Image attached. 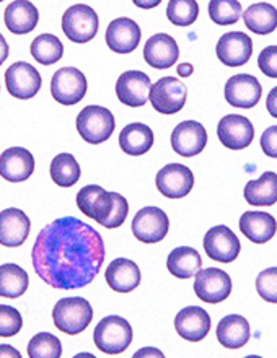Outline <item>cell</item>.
<instances>
[{"mask_svg": "<svg viewBox=\"0 0 277 358\" xmlns=\"http://www.w3.org/2000/svg\"><path fill=\"white\" fill-rule=\"evenodd\" d=\"M192 72H194V69H192L191 64L185 62V64H180V66H178V76L180 77H191Z\"/></svg>", "mask_w": 277, "mask_h": 358, "instance_id": "bcb514c9", "label": "cell"}, {"mask_svg": "<svg viewBox=\"0 0 277 358\" xmlns=\"http://www.w3.org/2000/svg\"><path fill=\"white\" fill-rule=\"evenodd\" d=\"M143 355H157V357H163V355L160 354V350H157V349H143V350H138L137 354H136V357H143Z\"/></svg>", "mask_w": 277, "mask_h": 358, "instance_id": "7dc6e473", "label": "cell"}, {"mask_svg": "<svg viewBox=\"0 0 277 358\" xmlns=\"http://www.w3.org/2000/svg\"><path fill=\"white\" fill-rule=\"evenodd\" d=\"M34 157L23 147L7 148L0 155V176L8 182H23L33 175Z\"/></svg>", "mask_w": 277, "mask_h": 358, "instance_id": "7402d4cb", "label": "cell"}, {"mask_svg": "<svg viewBox=\"0 0 277 358\" xmlns=\"http://www.w3.org/2000/svg\"><path fill=\"white\" fill-rule=\"evenodd\" d=\"M153 145V131L147 124L131 122L120 134L121 150L131 157H141Z\"/></svg>", "mask_w": 277, "mask_h": 358, "instance_id": "83f0119b", "label": "cell"}, {"mask_svg": "<svg viewBox=\"0 0 277 358\" xmlns=\"http://www.w3.org/2000/svg\"><path fill=\"white\" fill-rule=\"evenodd\" d=\"M194 293L197 298L211 305L227 300L232 293V278L227 272L215 267L201 268L196 273Z\"/></svg>", "mask_w": 277, "mask_h": 358, "instance_id": "30bf717a", "label": "cell"}, {"mask_svg": "<svg viewBox=\"0 0 277 358\" xmlns=\"http://www.w3.org/2000/svg\"><path fill=\"white\" fill-rule=\"evenodd\" d=\"M76 126L83 141L92 143V145H98L113 136L116 121L108 108L90 104L78 113Z\"/></svg>", "mask_w": 277, "mask_h": 358, "instance_id": "277c9868", "label": "cell"}, {"mask_svg": "<svg viewBox=\"0 0 277 358\" xmlns=\"http://www.w3.org/2000/svg\"><path fill=\"white\" fill-rule=\"evenodd\" d=\"M87 78L76 67H62L51 78V94L59 104L73 106L87 94Z\"/></svg>", "mask_w": 277, "mask_h": 358, "instance_id": "ba28073f", "label": "cell"}, {"mask_svg": "<svg viewBox=\"0 0 277 358\" xmlns=\"http://www.w3.org/2000/svg\"><path fill=\"white\" fill-rule=\"evenodd\" d=\"M157 189L168 199H181L194 187V175L181 163H170L163 166L157 175Z\"/></svg>", "mask_w": 277, "mask_h": 358, "instance_id": "5bb4252c", "label": "cell"}, {"mask_svg": "<svg viewBox=\"0 0 277 358\" xmlns=\"http://www.w3.org/2000/svg\"><path fill=\"white\" fill-rule=\"evenodd\" d=\"M106 282L118 293H129L141 285V268L134 261L118 257L106 268Z\"/></svg>", "mask_w": 277, "mask_h": 358, "instance_id": "d4e9b609", "label": "cell"}, {"mask_svg": "<svg viewBox=\"0 0 277 358\" xmlns=\"http://www.w3.org/2000/svg\"><path fill=\"white\" fill-rule=\"evenodd\" d=\"M77 207L83 215L100 223L108 230L120 228L129 215V203L118 192H108L98 184H88L77 194Z\"/></svg>", "mask_w": 277, "mask_h": 358, "instance_id": "7a4b0ae2", "label": "cell"}, {"mask_svg": "<svg viewBox=\"0 0 277 358\" xmlns=\"http://www.w3.org/2000/svg\"><path fill=\"white\" fill-rule=\"evenodd\" d=\"M170 230L168 215L158 207H143L132 220V233L141 243L153 245L165 240Z\"/></svg>", "mask_w": 277, "mask_h": 358, "instance_id": "9c48e42d", "label": "cell"}, {"mask_svg": "<svg viewBox=\"0 0 277 358\" xmlns=\"http://www.w3.org/2000/svg\"><path fill=\"white\" fill-rule=\"evenodd\" d=\"M217 137L230 150H243L255 138V127L248 117L240 114H229L217 124Z\"/></svg>", "mask_w": 277, "mask_h": 358, "instance_id": "7c38bea8", "label": "cell"}, {"mask_svg": "<svg viewBox=\"0 0 277 358\" xmlns=\"http://www.w3.org/2000/svg\"><path fill=\"white\" fill-rule=\"evenodd\" d=\"M0 357H13V358H20V352L17 349H13L12 345H0Z\"/></svg>", "mask_w": 277, "mask_h": 358, "instance_id": "ee69618b", "label": "cell"}, {"mask_svg": "<svg viewBox=\"0 0 277 358\" xmlns=\"http://www.w3.org/2000/svg\"><path fill=\"white\" fill-rule=\"evenodd\" d=\"M152 82L142 71H127L116 82V96L122 104L131 108L143 106L150 96Z\"/></svg>", "mask_w": 277, "mask_h": 358, "instance_id": "ac0fdd59", "label": "cell"}, {"mask_svg": "<svg viewBox=\"0 0 277 358\" xmlns=\"http://www.w3.org/2000/svg\"><path fill=\"white\" fill-rule=\"evenodd\" d=\"M166 267L168 272L176 278H191L202 268L201 255L190 246L175 248L168 255Z\"/></svg>", "mask_w": 277, "mask_h": 358, "instance_id": "f546056e", "label": "cell"}, {"mask_svg": "<svg viewBox=\"0 0 277 358\" xmlns=\"http://www.w3.org/2000/svg\"><path fill=\"white\" fill-rule=\"evenodd\" d=\"M141 27L134 20L121 17L113 20L110 27L106 29V44L113 52L118 54H129L134 52L138 43H141Z\"/></svg>", "mask_w": 277, "mask_h": 358, "instance_id": "d6986e66", "label": "cell"}, {"mask_svg": "<svg viewBox=\"0 0 277 358\" xmlns=\"http://www.w3.org/2000/svg\"><path fill=\"white\" fill-rule=\"evenodd\" d=\"M243 22L250 31L266 36L277 28V8L268 2L253 3L243 12Z\"/></svg>", "mask_w": 277, "mask_h": 358, "instance_id": "4dcf8cb0", "label": "cell"}, {"mask_svg": "<svg viewBox=\"0 0 277 358\" xmlns=\"http://www.w3.org/2000/svg\"><path fill=\"white\" fill-rule=\"evenodd\" d=\"M49 173H51L52 181L61 187H72L73 184L78 182L80 179L82 170L76 157L71 155V153H59L57 157H54L51 162V168H49Z\"/></svg>", "mask_w": 277, "mask_h": 358, "instance_id": "d6a6232c", "label": "cell"}, {"mask_svg": "<svg viewBox=\"0 0 277 358\" xmlns=\"http://www.w3.org/2000/svg\"><path fill=\"white\" fill-rule=\"evenodd\" d=\"M105 255V241L95 228L76 217H62L39 231L31 262L49 287L76 290L95 280Z\"/></svg>", "mask_w": 277, "mask_h": 358, "instance_id": "6da1fadb", "label": "cell"}, {"mask_svg": "<svg viewBox=\"0 0 277 358\" xmlns=\"http://www.w3.org/2000/svg\"><path fill=\"white\" fill-rule=\"evenodd\" d=\"M41 76L28 62H15L5 72V85L13 98L29 99L41 90Z\"/></svg>", "mask_w": 277, "mask_h": 358, "instance_id": "4fadbf2b", "label": "cell"}, {"mask_svg": "<svg viewBox=\"0 0 277 358\" xmlns=\"http://www.w3.org/2000/svg\"><path fill=\"white\" fill-rule=\"evenodd\" d=\"M178 57H180V48L170 34H153L143 46V59L148 66L158 69V71L175 66Z\"/></svg>", "mask_w": 277, "mask_h": 358, "instance_id": "603a6c76", "label": "cell"}, {"mask_svg": "<svg viewBox=\"0 0 277 358\" xmlns=\"http://www.w3.org/2000/svg\"><path fill=\"white\" fill-rule=\"evenodd\" d=\"M166 17L175 27H191L199 17V5L196 0H170Z\"/></svg>", "mask_w": 277, "mask_h": 358, "instance_id": "d590c367", "label": "cell"}, {"mask_svg": "<svg viewBox=\"0 0 277 358\" xmlns=\"http://www.w3.org/2000/svg\"><path fill=\"white\" fill-rule=\"evenodd\" d=\"M93 320V308L85 298H62L52 310L54 326L64 334L77 336L90 326Z\"/></svg>", "mask_w": 277, "mask_h": 358, "instance_id": "3957f363", "label": "cell"}, {"mask_svg": "<svg viewBox=\"0 0 277 358\" xmlns=\"http://www.w3.org/2000/svg\"><path fill=\"white\" fill-rule=\"evenodd\" d=\"M93 341L98 350L108 355H120L131 345L132 327L125 317L116 315L106 316L95 327Z\"/></svg>", "mask_w": 277, "mask_h": 358, "instance_id": "5b68a950", "label": "cell"}, {"mask_svg": "<svg viewBox=\"0 0 277 358\" xmlns=\"http://www.w3.org/2000/svg\"><path fill=\"white\" fill-rule=\"evenodd\" d=\"M217 57L227 67H241L251 59L253 41L246 33L230 31L219 39L215 48Z\"/></svg>", "mask_w": 277, "mask_h": 358, "instance_id": "e0dca14e", "label": "cell"}, {"mask_svg": "<svg viewBox=\"0 0 277 358\" xmlns=\"http://www.w3.org/2000/svg\"><path fill=\"white\" fill-rule=\"evenodd\" d=\"M241 245L239 236L225 225L212 227L204 236V251L209 259L224 262H234L240 255Z\"/></svg>", "mask_w": 277, "mask_h": 358, "instance_id": "8fae6325", "label": "cell"}, {"mask_svg": "<svg viewBox=\"0 0 277 358\" xmlns=\"http://www.w3.org/2000/svg\"><path fill=\"white\" fill-rule=\"evenodd\" d=\"M256 292L263 300L277 303V267H269L256 278Z\"/></svg>", "mask_w": 277, "mask_h": 358, "instance_id": "f35d334b", "label": "cell"}, {"mask_svg": "<svg viewBox=\"0 0 277 358\" xmlns=\"http://www.w3.org/2000/svg\"><path fill=\"white\" fill-rule=\"evenodd\" d=\"M7 57H8V44L5 41L2 34H0V66L7 61Z\"/></svg>", "mask_w": 277, "mask_h": 358, "instance_id": "f6af8a7d", "label": "cell"}, {"mask_svg": "<svg viewBox=\"0 0 277 358\" xmlns=\"http://www.w3.org/2000/svg\"><path fill=\"white\" fill-rule=\"evenodd\" d=\"M240 230L250 241L256 245H264L277 231L276 218L268 212L250 210L245 212L240 218Z\"/></svg>", "mask_w": 277, "mask_h": 358, "instance_id": "cb8c5ba5", "label": "cell"}, {"mask_svg": "<svg viewBox=\"0 0 277 358\" xmlns=\"http://www.w3.org/2000/svg\"><path fill=\"white\" fill-rule=\"evenodd\" d=\"M260 71L269 78H277V46H268L260 52Z\"/></svg>", "mask_w": 277, "mask_h": 358, "instance_id": "ab89813d", "label": "cell"}, {"mask_svg": "<svg viewBox=\"0 0 277 358\" xmlns=\"http://www.w3.org/2000/svg\"><path fill=\"white\" fill-rule=\"evenodd\" d=\"M62 355V344L56 336L49 332H39L29 341L28 357L29 358H59Z\"/></svg>", "mask_w": 277, "mask_h": 358, "instance_id": "8d00e7d4", "label": "cell"}, {"mask_svg": "<svg viewBox=\"0 0 277 358\" xmlns=\"http://www.w3.org/2000/svg\"><path fill=\"white\" fill-rule=\"evenodd\" d=\"M175 329L181 339L199 342L211 331V316L199 306H186L175 317Z\"/></svg>", "mask_w": 277, "mask_h": 358, "instance_id": "ffe728a7", "label": "cell"}, {"mask_svg": "<svg viewBox=\"0 0 277 358\" xmlns=\"http://www.w3.org/2000/svg\"><path fill=\"white\" fill-rule=\"evenodd\" d=\"M0 2H3V0H0Z\"/></svg>", "mask_w": 277, "mask_h": 358, "instance_id": "c3c4849f", "label": "cell"}, {"mask_svg": "<svg viewBox=\"0 0 277 358\" xmlns=\"http://www.w3.org/2000/svg\"><path fill=\"white\" fill-rule=\"evenodd\" d=\"M23 320L17 308L0 305V337H13L22 331Z\"/></svg>", "mask_w": 277, "mask_h": 358, "instance_id": "74e56055", "label": "cell"}, {"mask_svg": "<svg viewBox=\"0 0 277 358\" xmlns=\"http://www.w3.org/2000/svg\"><path fill=\"white\" fill-rule=\"evenodd\" d=\"M132 2H134V5L138 8L150 10V8H155L157 5H160L162 0H132Z\"/></svg>", "mask_w": 277, "mask_h": 358, "instance_id": "7bdbcfd3", "label": "cell"}, {"mask_svg": "<svg viewBox=\"0 0 277 358\" xmlns=\"http://www.w3.org/2000/svg\"><path fill=\"white\" fill-rule=\"evenodd\" d=\"M148 99H150L152 106L157 113L171 116V114L180 113L185 108L187 88L180 78L163 77L152 85Z\"/></svg>", "mask_w": 277, "mask_h": 358, "instance_id": "52a82bcc", "label": "cell"}, {"mask_svg": "<svg viewBox=\"0 0 277 358\" xmlns=\"http://www.w3.org/2000/svg\"><path fill=\"white\" fill-rule=\"evenodd\" d=\"M266 108H268V113L271 116L277 119V87H274L269 92L268 99H266Z\"/></svg>", "mask_w": 277, "mask_h": 358, "instance_id": "b9f144b4", "label": "cell"}, {"mask_svg": "<svg viewBox=\"0 0 277 358\" xmlns=\"http://www.w3.org/2000/svg\"><path fill=\"white\" fill-rule=\"evenodd\" d=\"M28 285L29 278L24 268L12 262L0 266V296L15 300L28 290Z\"/></svg>", "mask_w": 277, "mask_h": 358, "instance_id": "1f68e13d", "label": "cell"}, {"mask_svg": "<svg viewBox=\"0 0 277 358\" xmlns=\"http://www.w3.org/2000/svg\"><path fill=\"white\" fill-rule=\"evenodd\" d=\"M250 322L240 315H229L222 317L219 326H217V339L225 349H241L250 341Z\"/></svg>", "mask_w": 277, "mask_h": 358, "instance_id": "4316f807", "label": "cell"}, {"mask_svg": "<svg viewBox=\"0 0 277 358\" xmlns=\"http://www.w3.org/2000/svg\"><path fill=\"white\" fill-rule=\"evenodd\" d=\"M245 199L253 207H271L277 202V175L266 171L260 179L246 182Z\"/></svg>", "mask_w": 277, "mask_h": 358, "instance_id": "f1b7e54d", "label": "cell"}, {"mask_svg": "<svg viewBox=\"0 0 277 358\" xmlns=\"http://www.w3.org/2000/svg\"><path fill=\"white\" fill-rule=\"evenodd\" d=\"M206 145L207 131L197 121H183L171 132V148L185 158L199 155Z\"/></svg>", "mask_w": 277, "mask_h": 358, "instance_id": "9a60e30c", "label": "cell"}, {"mask_svg": "<svg viewBox=\"0 0 277 358\" xmlns=\"http://www.w3.org/2000/svg\"><path fill=\"white\" fill-rule=\"evenodd\" d=\"M263 88L256 77L250 73H239L225 83V99L230 106L250 109L260 103Z\"/></svg>", "mask_w": 277, "mask_h": 358, "instance_id": "2e32d148", "label": "cell"}, {"mask_svg": "<svg viewBox=\"0 0 277 358\" xmlns=\"http://www.w3.org/2000/svg\"><path fill=\"white\" fill-rule=\"evenodd\" d=\"M209 17L215 24L229 27L243 17V10L239 0H211Z\"/></svg>", "mask_w": 277, "mask_h": 358, "instance_id": "e575fe53", "label": "cell"}, {"mask_svg": "<svg viewBox=\"0 0 277 358\" xmlns=\"http://www.w3.org/2000/svg\"><path fill=\"white\" fill-rule=\"evenodd\" d=\"M31 56L43 66H52L64 56V44L54 34H39L31 43Z\"/></svg>", "mask_w": 277, "mask_h": 358, "instance_id": "836d02e7", "label": "cell"}, {"mask_svg": "<svg viewBox=\"0 0 277 358\" xmlns=\"http://www.w3.org/2000/svg\"><path fill=\"white\" fill-rule=\"evenodd\" d=\"M261 148H263L264 155L277 158V126H271L263 132V136H261Z\"/></svg>", "mask_w": 277, "mask_h": 358, "instance_id": "60d3db41", "label": "cell"}, {"mask_svg": "<svg viewBox=\"0 0 277 358\" xmlns=\"http://www.w3.org/2000/svg\"><path fill=\"white\" fill-rule=\"evenodd\" d=\"M5 27L13 34L31 33L39 22V12L29 0H15L5 8Z\"/></svg>", "mask_w": 277, "mask_h": 358, "instance_id": "484cf974", "label": "cell"}, {"mask_svg": "<svg viewBox=\"0 0 277 358\" xmlns=\"http://www.w3.org/2000/svg\"><path fill=\"white\" fill-rule=\"evenodd\" d=\"M31 230V222L20 208H5L0 212V245L5 248L22 246Z\"/></svg>", "mask_w": 277, "mask_h": 358, "instance_id": "44dd1931", "label": "cell"}, {"mask_svg": "<svg viewBox=\"0 0 277 358\" xmlns=\"http://www.w3.org/2000/svg\"><path fill=\"white\" fill-rule=\"evenodd\" d=\"M100 20L90 5L76 3L62 15V31L73 43L83 44L97 36Z\"/></svg>", "mask_w": 277, "mask_h": 358, "instance_id": "8992f818", "label": "cell"}]
</instances>
